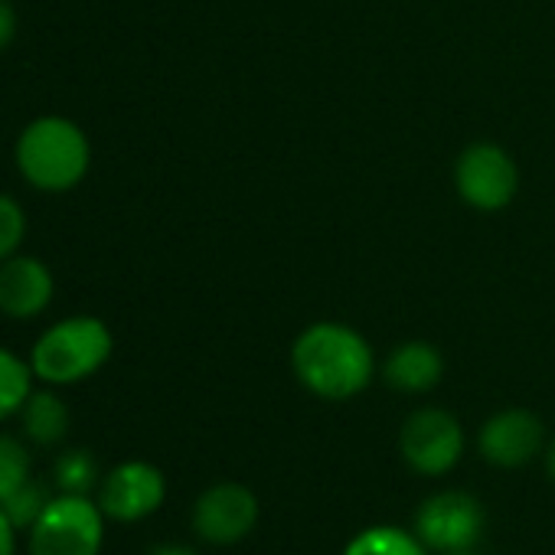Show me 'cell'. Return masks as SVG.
Instances as JSON below:
<instances>
[{
	"instance_id": "277c9868",
	"label": "cell",
	"mask_w": 555,
	"mask_h": 555,
	"mask_svg": "<svg viewBox=\"0 0 555 555\" xmlns=\"http://www.w3.org/2000/svg\"><path fill=\"white\" fill-rule=\"evenodd\" d=\"M105 522L95 496L53 493L40 519L27 529V555H102Z\"/></svg>"
},
{
	"instance_id": "5bb4252c",
	"label": "cell",
	"mask_w": 555,
	"mask_h": 555,
	"mask_svg": "<svg viewBox=\"0 0 555 555\" xmlns=\"http://www.w3.org/2000/svg\"><path fill=\"white\" fill-rule=\"evenodd\" d=\"M344 555H428V548L412 529L379 522V526L360 529L347 542Z\"/></svg>"
},
{
	"instance_id": "603a6c76",
	"label": "cell",
	"mask_w": 555,
	"mask_h": 555,
	"mask_svg": "<svg viewBox=\"0 0 555 555\" xmlns=\"http://www.w3.org/2000/svg\"><path fill=\"white\" fill-rule=\"evenodd\" d=\"M542 454H545V470H548V477L555 480V435H552V441L545 444V451H542Z\"/></svg>"
},
{
	"instance_id": "e0dca14e",
	"label": "cell",
	"mask_w": 555,
	"mask_h": 555,
	"mask_svg": "<svg viewBox=\"0 0 555 555\" xmlns=\"http://www.w3.org/2000/svg\"><path fill=\"white\" fill-rule=\"evenodd\" d=\"M30 451L21 438L0 435V503L30 480Z\"/></svg>"
},
{
	"instance_id": "9a60e30c",
	"label": "cell",
	"mask_w": 555,
	"mask_h": 555,
	"mask_svg": "<svg viewBox=\"0 0 555 555\" xmlns=\"http://www.w3.org/2000/svg\"><path fill=\"white\" fill-rule=\"evenodd\" d=\"M53 483H56V493H82V496H92V490H99V483H102L95 454L86 451V448L63 451L56 457V464H53Z\"/></svg>"
},
{
	"instance_id": "52a82bcc",
	"label": "cell",
	"mask_w": 555,
	"mask_h": 555,
	"mask_svg": "<svg viewBox=\"0 0 555 555\" xmlns=\"http://www.w3.org/2000/svg\"><path fill=\"white\" fill-rule=\"evenodd\" d=\"M487 526L483 506L474 493L464 490H438L425 496L415 509L412 532L431 552H467L480 542Z\"/></svg>"
},
{
	"instance_id": "3957f363",
	"label": "cell",
	"mask_w": 555,
	"mask_h": 555,
	"mask_svg": "<svg viewBox=\"0 0 555 555\" xmlns=\"http://www.w3.org/2000/svg\"><path fill=\"white\" fill-rule=\"evenodd\" d=\"M112 331L99 318L79 314L53 324L34 347V376L50 386H73L95 376L112 357Z\"/></svg>"
},
{
	"instance_id": "7402d4cb",
	"label": "cell",
	"mask_w": 555,
	"mask_h": 555,
	"mask_svg": "<svg viewBox=\"0 0 555 555\" xmlns=\"http://www.w3.org/2000/svg\"><path fill=\"white\" fill-rule=\"evenodd\" d=\"M147 555H199V552L190 545H180V542H164V545H154Z\"/></svg>"
},
{
	"instance_id": "30bf717a",
	"label": "cell",
	"mask_w": 555,
	"mask_h": 555,
	"mask_svg": "<svg viewBox=\"0 0 555 555\" xmlns=\"http://www.w3.org/2000/svg\"><path fill=\"white\" fill-rule=\"evenodd\" d=\"M477 451L490 467L516 470L545 451V425L529 409H500L477 431Z\"/></svg>"
},
{
	"instance_id": "44dd1931",
	"label": "cell",
	"mask_w": 555,
	"mask_h": 555,
	"mask_svg": "<svg viewBox=\"0 0 555 555\" xmlns=\"http://www.w3.org/2000/svg\"><path fill=\"white\" fill-rule=\"evenodd\" d=\"M14 34H17V14L11 11V4L0 0V50L14 40Z\"/></svg>"
},
{
	"instance_id": "7c38bea8",
	"label": "cell",
	"mask_w": 555,
	"mask_h": 555,
	"mask_svg": "<svg viewBox=\"0 0 555 555\" xmlns=\"http://www.w3.org/2000/svg\"><path fill=\"white\" fill-rule=\"evenodd\" d=\"M383 379L396 392L425 396L444 379V353L428 340H405L386 357Z\"/></svg>"
},
{
	"instance_id": "8fae6325",
	"label": "cell",
	"mask_w": 555,
	"mask_h": 555,
	"mask_svg": "<svg viewBox=\"0 0 555 555\" xmlns=\"http://www.w3.org/2000/svg\"><path fill=\"white\" fill-rule=\"evenodd\" d=\"M53 301V274L43 261L27 255H11L0 261V314L14 321H30Z\"/></svg>"
},
{
	"instance_id": "7a4b0ae2",
	"label": "cell",
	"mask_w": 555,
	"mask_h": 555,
	"mask_svg": "<svg viewBox=\"0 0 555 555\" xmlns=\"http://www.w3.org/2000/svg\"><path fill=\"white\" fill-rule=\"evenodd\" d=\"M89 160V138L69 118H37L17 141L21 173L47 193L73 190L86 177Z\"/></svg>"
},
{
	"instance_id": "2e32d148",
	"label": "cell",
	"mask_w": 555,
	"mask_h": 555,
	"mask_svg": "<svg viewBox=\"0 0 555 555\" xmlns=\"http://www.w3.org/2000/svg\"><path fill=\"white\" fill-rule=\"evenodd\" d=\"M34 392V366L0 347V422L17 415Z\"/></svg>"
},
{
	"instance_id": "8992f818",
	"label": "cell",
	"mask_w": 555,
	"mask_h": 555,
	"mask_svg": "<svg viewBox=\"0 0 555 555\" xmlns=\"http://www.w3.org/2000/svg\"><path fill=\"white\" fill-rule=\"evenodd\" d=\"M454 190L477 212H503L519 193V167L506 147L474 141L454 160Z\"/></svg>"
},
{
	"instance_id": "6da1fadb",
	"label": "cell",
	"mask_w": 555,
	"mask_h": 555,
	"mask_svg": "<svg viewBox=\"0 0 555 555\" xmlns=\"http://www.w3.org/2000/svg\"><path fill=\"white\" fill-rule=\"evenodd\" d=\"M292 373L311 396L347 402L370 389L376 376V353L357 327L314 321L292 344Z\"/></svg>"
},
{
	"instance_id": "4fadbf2b",
	"label": "cell",
	"mask_w": 555,
	"mask_h": 555,
	"mask_svg": "<svg viewBox=\"0 0 555 555\" xmlns=\"http://www.w3.org/2000/svg\"><path fill=\"white\" fill-rule=\"evenodd\" d=\"M21 418H24V435L40 448L60 444L69 431V405L53 389H40V392L34 389L21 409Z\"/></svg>"
},
{
	"instance_id": "cb8c5ba5",
	"label": "cell",
	"mask_w": 555,
	"mask_h": 555,
	"mask_svg": "<svg viewBox=\"0 0 555 555\" xmlns=\"http://www.w3.org/2000/svg\"><path fill=\"white\" fill-rule=\"evenodd\" d=\"M448 555H477L474 548H467V552H448Z\"/></svg>"
},
{
	"instance_id": "5b68a950",
	"label": "cell",
	"mask_w": 555,
	"mask_h": 555,
	"mask_svg": "<svg viewBox=\"0 0 555 555\" xmlns=\"http://www.w3.org/2000/svg\"><path fill=\"white\" fill-rule=\"evenodd\" d=\"M467 448L464 425L454 412L425 405L415 409L399 428V454L418 477H444L451 474Z\"/></svg>"
},
{
	"instance_id": "ffe728a7",
	"label": "cell",
	"mask_w": 555,
	"mask_h": 555,
	"mask_svg": "<svg viewBox=\"0 0 555 555\" xmlns=\"http://www.w3.org/2000/svg\"><path fill=\"white\" fill-rule=\"evenodd\" d=\"M0 555H17V526L0 509Z\"/></svg>"
},
{
	"instance_id": "9c48e42d",
	"label": "cell",
	"mask_w": 555,
	"mask_h": 555,
	"mask_svg": "<svg viewBox=\"0 0 555 555\" xmlns=\"http://www.w3.org/2000/svg\"><path fill=\"white\" fill-rule=\"evenodd\" d=\"M95 500L112 522H141L164 506L167 477L151 461H121L102 477Z\"/></svg>"
},
{
	"instance_id": "ba28073f",
	"label": "cell",
	"mask_w": 555,
	"mask_h": 555,
	"mask_svg": "<svg viewBox=\"0 0 555 555\" xmlns=\"http://www.w3.org/2000/svg\"><path fill=\"white\" fill-rule=\"evenodd\" d=\"M258 496L238 480H219L206 487L193 503V532L206 545H238L258 522Z\"/></svg>"
},
{
	"instance_id": "ac0fdd59",
	"label": "cell",
	"mask_w": 555,
	"mask_h": 555,
	"mask_svg": "<svg viewBox=\"0 0 555 555\" xmlns=\"http://www.w3.org/2000/svg\"><path fill=\"white\" fill-rule=\"evenodd\" d=\"M53 500V493L40 483V480H27L24 487H17L4 503H0V509L8 513V519L17 526V532L21 529H30L37 519H40V513L47 509V503Z\"/></svg>"
},
{
	"instance_id": "d6986e66",
	"label": "cell",
	"mask_w": 555,
	"mask_h": 555,
	"mask_svg": "<svg viewBox=\"0 0 555 555\" xmlns=\"http://www.w3.org/2000/svg\"><path fill=\"white\" fill-rule=\"evenodd\" d=\"M24 232H27L24 209L17 206V199L0 193V261H8L17 251V245L24 242Z\"/></svg>"
}]
</instances>
